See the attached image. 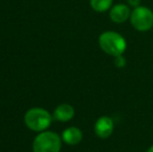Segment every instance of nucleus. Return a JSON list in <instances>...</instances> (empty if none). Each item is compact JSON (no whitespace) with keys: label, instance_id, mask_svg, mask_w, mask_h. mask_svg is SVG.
Returning a JSON list of instances; mask_svg holds the SVG:
<instances>
[{"label":"nucleus","instance_id":"9","mask_svg":"<svg viewBox=\"0 0 153 152\" xmlns=\"http://www.w3.org/2000/svg\"><path fill=\"white\" fill-rule=\"evenodd\" d=\"M111 4H113V0H91L92 8L99 13L108 10Z\"/></svg>","mask_w":153,"mask_h":152},{"label":"nucleus","instance_id":"6","mask_svg":"<svg viewBox=\"0 0 153 152\" xmlns=\"http://www.w3.org/2000/svg\"><path fill=\"white\" fill-rule=\"evenodd\" d=\"M131 12L126 4H117L109 12V18L115 23H124L130 17Z\"/></svg>","mask_w":153,"mask_h":152},{"label":"nucleus","instance_id":"3","mask_svg":"<svg viewBox=\"0 0 153 152\" xmlns=\"http://www.w3.org/2000/svg\"><path fill=\"white\" fill-rule=\"evenodd\" d=\"M62 147L61 138L52 131H44L33 141V152H59Z\"/></svg>","mask_w":153,"mask_h":152},{"label":"nucleus","instance_id":"4","mask_svg":"<svg viewBox=\"0 0 153 152\" xmlns=\"http://www.w3.org/2000/svg\"><path fill=\"white\" fill-rule=\"evenodd\" d=\"M130 22L139 31H148L153 27V12L146 6H137L131 12Z\"/></svg>","mask_w":153,"mask_h":152},{"label":"nucleus","instance_id":"11","mask_svg":"<svg viewBox=\"0 0 153 152\" xmlns=\"http://www.w3.org/2000/svg\"><path fill=\"white\" fill-rule=\"evenodd\" d=\"M128 3L129 5L133 6V7H137L140 6V3H141V0H128Z\"/></svg>","mask_w":153,"mask_h":152},{"label":"nucleus","instance_id":"5","mask_svg":"<svg viewBox=\"0 0 153 152\" xmlns=\"http://www.w3.org/2000/svg\"><path fill=\"white\" fill-rule=\"evenodd\" d=\"M95 133L101 139H106L111 136L114 131V122L109 117L103 116L96 121L94 125Z\"/></svg>","mask_w":153,"mask_h":152},{"label":"nucleus","instance_id":"10","mask_svg":"<svg viewBox=\"0 0 153 152\" xmlns=\"http://www.w3.org/2000/svg\"><path fill=\"white\" fill-rule=\"evenodd\" d=\"M115 63H116V66L119 68L121 67H124L125 65H126V62H125V59L122 56V55H119V56H116L115 57Z\"/></svg>","mask_w":153,"mask_h":152},{"label":"nucleus","instance_id":"2","mask_svg":"<svg viewBox=\"0 0 153 152\" xmlns=\"http://www.w3.org/2000/svg\"><path fill=\"white\" fill-rule=\"evenodd\" d=\"M26 126L33 131H44L52 121V117L44 108H33L26 112L24 117Z\"/></svg>","mask_w":153,"mask_h":152},{"label":"nucleus","instance_id":"7","mask_svg":"<svg viewBox=\"0 0 153 152\" xmlns=\"http://www.w3.org/2000/svg\"><path fill=\"white\" fill-rule=\"evenodd\" d=\"M74 108L70 104L64 103L55 108L54 113H53V117L59 122H68L74 117Z\"/></svg>","mask_w":153,"mask_h":152},{"label":"nucleus","instance_id":"8","mask_svg":"<svg viewBox=\"0 0 153 152\" xmlns=\"http://www.w3.org/2000/svg\"><path fill=\"white\" fill-rule=\"evenodd\" d=\"M62 138L68 145H77L82 140V132L77 127H69L64 130Z\"/></svg>","mask_w":153,"mask_h":152},{"label":"nucleus","instance_id":"12","mask_svg":"<svg viewBox=\"0 0 153 152\" xmlns=\"http://www.w3.org/2000/svg\"><path fill=\"white\" fill-rule=\"evenodd\" d=\"M147 152H153V145H152L151 147H150L149 149H148V150H147Z\"/></svg>","mask_w":153,"mask_h":152},{"label":"nucleus","instance_id":"1","mask_svg":"<svg viewBox=\"0 0 153 152\" xmlns=\"http://www.w3.org/2000/svg\"><path fill=\"white\" fill-rule=\"evenodd\" d=\"M99 46L106 54L119 56L126 50V41L120 33L116 31H105L99 37Z\"/></svg>","mask_w":153,"mask_h":152}]
</instances>
